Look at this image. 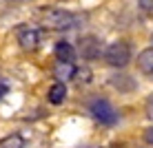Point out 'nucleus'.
Listing matches in <instances>:
<instances>
[{
  "label": "nucleus",
  "instance_id": "f257e3e1",
  "mask_svg": "<svg viewBox=\"0 0 153 148\" xmlns=\"http://www.w3.org/2000/svg\"><path fill=\"white\" fill-rule=\"evenodd\" d=\"M40 20L47 29L53 31H69L80 22V15L67 11V9H42L40 11Z\"/></svg>",
  "mask_w": 153,
  "mask_h": 148
},
{
  "label": "nucleus",
  "instance_id": "f03ea898",
  "mask_svg": "<svg viewBox=\"0 0 153 148\" xmlns=\"http://www.w3.org/2000/svg\"><path fill=\"white\" fill-rule=\"evenodd\" d=\"M89 113L93 115L96 121H100L104 126H113L118 121V110L113 108V104L109 99H102V97H96L89 104Z\"/></svg>",
  "mask_w": 153,
  "mask_h": 148
},
{
  "label": "nucleus",
  "instance_id": "7ed1b4c3",
  "mask_svg": "<svg viewBox=\"0 0 153 148\" xmlns=\"http://www.w3.org/2000/svg\"><path fill=\"white\" fill-rule=\"evenodd\" d=\"M104 60L113 68H124L131 62V46L122 40L113 42V44H109L107 49H104Z\"/></svg>",
  "mask_w": 153,
  "mask_h": 148
},
{
  "label": "nucleus",
  "instance_id": "20e7f679",
  "mask_svg": "<svg viewBox=\"0 0 153 148\" xmlns=\"http://www.w3.org/2000/svg\"><path fill=\"white\" fill-rule=\"evenodd\" d=\"M16 40L25 51H36L40 46V29L33 24H20L16 29Z\"/></svg>",
  "mask_w": 153,
  "mask_h": 148
},
{
  "label": "nucleus",
  "instance_id": "39448f33",
  "mask_svg": "<svg viewBox=\"0 0 153 148\" xmlns=\"http://www.w3.org/2000/svg\"><path fill=\"white\" fill-rule=\"evenodd\" d=\"M80 53L84 60H96L102 53V46H100V40L96 35H84L80 40Z\"/></svg>",
  "mask_w": 153,
  "mask_h": 148
},
{
  "label": "nucleus",
  "instance_id": "423d86ee",
  "mask_svg": "<svg viewBox=\"0 0 153 148\" xmlns=\"http://www.w3.org/2000/svg\"><path fill=\"white\" fill-rule=\"evenodd\" d=\"M138 68L144 73V75H153V46L140 51V55H138Z\"/></svg>",
  "mask_w": 153,
  "mask_h": 148
},
{
  "label": "nucleus",
  "instance_id": "0eeeda50",
  "mask_svg": "<svg viewBox=\"0 0 153 148\" xmlns=\"http://www.w3.org/2000/svg\"><path fill=\"white\" fill-rule=\"evenodd\" d=\"M49 102L53 104V106H58V104H62L65 102V97H67V86H65V82H56L53 86L49 88Z\"/></svg>",
  "mask_w": 153,
  "mask_h": 148
},
{
  "label": "nucleus",
  "instance_id": "6e6552de",
  "mask_svg": "<svg viewBox=\"0 0 153 148\" xmlns=\"http://www.w3.org/2000/svg\"><path fill=\"white\" fill-rule=\"evenodd\" d=\"M53 51H56L58 62H73V55H76V51H73V46L69 44V42H58Z\"/></svg>",
  "mask_w": 153,
  "mask_h": 148
},
{
  "label": "nucleus",
  "instance_id": "1a4fd4ad",
  "mask_svg": "<svg viewBox=\"0 0 153 148\" xmlns=\"http://www.w3.org/2000/svg\"><path fill=\"white\" fill-rule=\"evenodd\" d=\"M56 77L58 80H69V77H73L76 75V66L71 64V62H58V66H56Z\"/></svg>",
  "mask_w": 153,
  "mask_h": 148
},
{
  "label": "nucleus",
  "instance_id": "9d476101",
  "mask_svg": "<svg viewBox=\"0 0 153 148\" xmlns=\"http://www.w3.org/2000/svg\"><path fill=\"white\" fill-rule=\"evenodd\" d=\"M0 148H25V141L20 135H7L0 139Z\"/></svg>",
  "mask_w": 153,
  "mask_h": 148
},
{
  "label": "nucleus",
  "instance_id": "9b49d317",
  "mask_svg": "<svg viewBox=\"0 0 153 148\" xmlns=\"http://www.w3.org/2000/svg\"><path fill=\"white\" fill-rule=\"evenodd\" d=\"M138 7L144 13H153V0H138Z\"/></svg>",
  "mask_w": 153,
  "mask_h": 148
},
{
  "label": "nucleus",
  "instance_id": "f8f14e48",
  "mask_svg": "<svg viewBox=\"0 0 153 148\" xmlns=\"http://www.w3.org/2000/svg\"><path fill=\"white\" fill-rule=\"evenodd\" d=\"M144 106H146V115H149V117L153 119V93L149 95V97H146V104H144Z\"/></svg>",
  "mask_w": 153,
  "mask_h": 148
},
{
  "label": "nucleus",
  "instance_id": "ddd939ff",
  "mask_svg": "<svg viewBox=\"0 0 153 148\" xmlns=\"http://www.w3.org/2000/svg\"><path fill=\"white\" fill-rule=\"evenodd\" d=\"M144 141L149 146H153V126H149V128L144 130Z\"/></svg>",
  "mask_w": 153,
  "mask_h": 148
},
{
  "label": "nucleus",
  "instance_id": "4468645a",
  "mask_svg": "<svg viewBox=\"0 0 153 148\" xmlns=\"http://www.w3.org/2000/svg\"><path fill=\"white\" fill-rule=\"evenodd\" d=\"M9 91V86H7V82H4V80H0V97H2V95L4 93H7Z\"/></svg>",
  "mask_w": 153,
  "mask_h": 148
}]
</instances>
